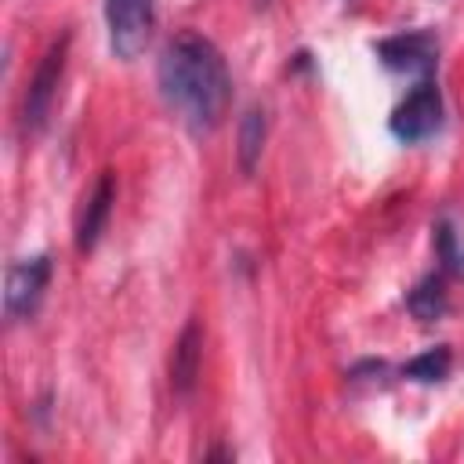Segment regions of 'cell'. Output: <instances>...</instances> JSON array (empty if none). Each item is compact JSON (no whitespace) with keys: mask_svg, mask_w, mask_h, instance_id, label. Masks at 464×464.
<instances>
[{"mask_svg":"<svg viewBox=\"0 0 464 464\" xmlns=\"http://www.w3.org/2000/svg\"><path fill=\"white\" fill-rule=\"evenodd\" d=\"M406 308H410V315H413V319H420V323H439V319L446 315V308H450V297H446V283H442V276H439V272H431V276L417 279V286L406 294Z\"/></svg>","mask_w":464,"mask_h":464,"instance_id":"9c48e42d","label":"cell"},{"mask_svg":"<svg viewBox=\"0 0 464 464\" xmlns=\"http://www.w3.org/2000/svg\"><path fill=\"white\" fill-rule=\"evenodd\" d=\"M199 359H203V330H199V319H188L170 352V388L178 395H188L196 388Z\"/></svg>","mask_w":464,"mask_h":464,"instance_id":"ba28073f","label":"cell"},{"mask_svg":"<svg viewBox=\"0 0 464 464\" xmlns=\"http://www.w3.org/2000/svg\"><path fill=\"white\" fill-rule=\"evenodd\" d=\"M373 51H377V58H381L388 69H395V72H420V76H431L435 58H439V40H435V33H428V29H413V33L384 36Z\"/></svg>","mask_w":464,"mask_h":464,"instance_id":"8992f818","label":"cell"},{"mask_svg":"<svg viewBox=\"0 0 464 464\" xmlns=\"http://www.w3.org/2000/svg\"><path fill=\"white\" fill-rule=\"evenodd\" d=\"M450 366H453L450 344H435V348L413 355L410 362H402V377H410L417 384H439V381L450 377Z\"/></svg>","mask_w":464,"mask_h":464,"instance_id":"8fae6325","label":"cell"},{"mask_svg":"<svg viewBox=\"0 0 464 464\" xmlns=\"http://www.w3.org/2000/svg\"><path fill=\"white\" fill-rule=\"evenodd\" d=\"M112 203H116V178L112 170H102L91 196L83 199V210H80V221H76V250L80 254H91L109 225V214H112Z\"/></svg>","mask_w":464,"mask_h":464,"instance_id":"52a82bcc","label":"cell"},{"mask_svg":"<svg viewBox=\"0 0 464 464\" xmlns=\"http://www.w3.org/2000/svg\"><path fill=\"white\" fill-rule=\"evenodd\" d=\"M156 83L167 109L196 134H210L232 102V76L225 54L203 33L181 29L174 33L156 62Z\"/></svg>","mask_w":464,"mask_h":464,"instance_id":"6da1fadb","label":"cell"},{"mask_svg":"<svg viewBox=\"0 0 464 464\" xmlns=\"http://www.w3.org/2000/svg\"><path fill=\"white\" fill-rule=\"evenodd\" d=\"M105 25L109 47L116 58L134 62L156 25V0H105Z\"/></svg>","mask_w":464,"mask_h":464,"instance_id":"277c9868","label":"cell"},{"mask_svg":"<svg viewBox=\"0 0 464 464\" xmlns=\"http://www.w3.org/2000/svg\"><path fill=\"white\" fill-rule=\"evenodd\" d=\"M65 58H69V33H62L40 58V65L33 69V80L25 87V105H22V130L25 134H36L44 130L51 109H54V98H58V83H62V72H65Z\"/></svg>","mask_w":464,"mask_h":464,"instance_id":"7a4b0ae2","label":"cell"},{"mask_svg":"<svg viewBox=\"0 0 464 464\" xmlns=\"http://www.w3.org/2000/svg\"><path fill=\"white\" fill-rule=\"evenodd\" d=\"M265 127H268V120H265V109L261 105H250L246 112H243V120H239V167H243V174H254V167H257V160H261V149H265Z\"/></svg>","mask_w":464,"mask_h":464,"instance_id":"30bf717a","label":"cell"},{"mask_svg":"<svg viewBox=\"0 0 464 464\" xmlns=\"http://www.w3.org/2000/svg\"><path fill=\"white\" fill-rule=\"evenodd\" d=\"M392 134L406 145L413 141H424L431 138L439 127H442V94H439V83L431 76H420L410 94L392 109V120H388Z\"/></svg>","mask_w":464,"mask_h":464,"instance_id":"3957f363","label":"cell"},{"mask_svg":"<svg viewBox=\"0 0 464 464\" xmlns=\"http://www.w3.org/2000/svg\"><path fill=\"white\" fill-rule=\"evenodd\" d=\"M435 250H439V257H442V265H446L450 272H460V276H464V254L457 250L453 228H450L446 221H439V228H435Z\"/></svg>","mask_w":464,"mask_h":464,"instance_id":"7c38bea8","label":"cell"},{"mask_svg":"<svg viewBox=\"0 0 464 464\" xmlns=\"http://www.w3.org/2000/svg\"><path fill=\"white\" fill-rule=\"evenodd\" d=\"M51 283V257L36 254V257H22L7 268V283H4V312L11 323L33 319L44 294Z\"/></svg>","mask_w":464,"mask_h":464,"instance_id":"5b68a950","label":"cell"}]
</instances>
